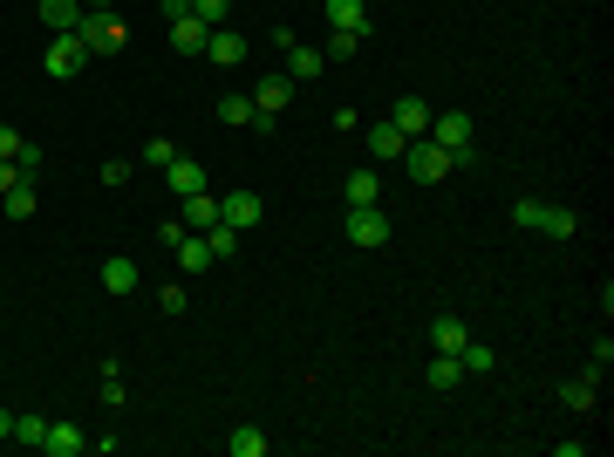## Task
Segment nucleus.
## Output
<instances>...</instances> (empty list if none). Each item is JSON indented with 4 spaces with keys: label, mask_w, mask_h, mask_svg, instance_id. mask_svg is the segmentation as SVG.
I'll use <instances>...</instances> for the list:
<instances>
[{
    "label": "nucleus",
    "mask_w": 614,
    "mask_h": 457,
    "mask_svg": "<svg viewBox=\"0 0 614 457\" xmlns=\"http://www.w3.org/2000/svg\"><path fill=\"white\" fill-rule=\"evenodd\" d=\"M458 362H464V376H492V348H485V342H464Z\"/></svg>",
    "instance_id": "cd10ccee"
},
{
    "label": "nucleus",
    "mask_w": 614,
    "mask_h": 457,
    "mask_svg": "<svg viewBox=\"0 0 614 457\" xmlns=\"http://www.w3.org/2000/svg\"><path fill=\"white\" fill-rule=\"evenodd\" d=\"M321 62H328V55H321V48H307V41L287 48V76H294V82H314V76H321Z\"/></svg>",
    "instance_id": "a211bd4d"
},
{
    "label": "nucleus",
    "mask_w": 614,
    "mask_h": 457,
    "mask_svg": "<svg viewBox=\"0 0 614 457\" xmlns=\"http://www.w3.org/2000/svg\"><path fill=\"white\" fill-rule=\"evenodd\" d=\"M362 28H328V48H321V55H328V62H342V55H355V48H362Z\"/></svg>",
    "instance_id": "393cba45"
},
{
    "label": "nucleus",
    "mask_w": 614,
    "mask_h": 457,
    "mask_svg": "<svg viewBox=\"0 0 614 457\" xmlns=\"http://www.w3.org/2000/svg\"><path fill=\"white\" fill-rule=\"evenodd\" d=\"M430 144H444L451 151V164H478V130H471V116L464 110H430V130H423Z\"/></svg>",
    "instance_id": "f257e3e1"
},
{
    "label": "nucleus",
    "mask_w": 614,
    "mask_h": 457,
    "mask_svg": "<svg viewBox=\"0 0 614 457\" xmlns=\"http://www.w3.org/2000/svg\"><path fill=\"white\" fill-rule=\"evenodd\" d=\"M287 96H294V76H260L253 82V110H287Z\"/></svg>",
    "instance_id": "4468645a"
},
{
    "label": "nucleus",
    "mask_w": 614,
    "mask_h": 457,
    "mask_svg": "<svg viewBox=\"0 0 614 457\" xmlns=\"http://www.w3.org/2000/svg\"><path fill=\"white\" fill-rule=\"evenodd\" d=\"M192 14H198V21H205V28H226L232 0H192Z\"/></svg>",
    "instance_id": "c756f323"
},
{
    "label": "nucleus",
    "mask_w": 614,
    "mask_h": 457,
    "mask_svg": "<svg viewBox=\"0 0 614 457\" xmlns=\"http://www.w3.org/2000/svg\"><path fill=\"white\" fill-rule=\"evenodd\" d=\"M41 451H48V457H82V451H89V437H82L76 423H48V437H41Z\"/></svg>",
    "instance_id": "f8f14e48"
},
{
    "label": "nucleus",
    "mask_w": 614,
    "mask_h": 457,
    "mask_svg": "<svg viewBox=\"0 0 614 457\" xmlns=\"http://www.w3.org/2000/svg\"><path fill=\"white\" fill-rule=\"evenodd\" d=\"M164 178H171L178 198H192V191H205V164H198V157H171V164H164Z\"/></svg>",
    "instance_id": "ddd939ff"
},
{
    "label": "nucleus",
    "mask_w": 614,
    "mask_h": 457,
    "mask_svg": "<svg viewBox=\"0 0 614 457\" xmlns=\"http://www.w3.org/2000/svg\"><path fill=\"white\" fill-rule=\"evenodd\" d=\"M41 69H48V82H69L89 69V48H82V35H55L48 41V55H41Z\"/></svg>",
    "instance_id": "20e7f679"
},
{
    "label": "nucleus",
    "mask_w": 614,
    "mask_h": 457,
    "mask_svg": "<svg viewBox=\"0 0 614 457\" xmlns=\"http://www.w3.org/2000/svg\"><path fill=\"white\" fill-rule=\"evenodd\" d=\"M28 151V137H21V130H14V123H0V157H7V164H14V157Z\"/></svg>",
    "instance_id": "72a5a7b5"
},
{
    "label": "nucleus",
    "mask_w": 614,
    "mask_h": 457,
    "mask_svg": "<svg viewBox=\"0 0 614 457\" xmlns=\"http://www.w3.org/2000/svg\"><path fill=\"white\" fill-rule=\"evenodd\" d=\"M403 151H410V137H403V130H396V123H369V157H376V164H403Z\"/></svg>",
    "instance_id": "6e6552de"
},
{
    "label": "nucleus",
    "mask_w": 614,
    "mask_h": 457,
    "mask_svg": "<svg viewBox=\"0 0 614 457\" xmlns=\"http://www.w3.org/2000/svg\"><path fill=\"white\" fill-rule=\"evenodd\" d=\"M219 123H253V96H226V103H219Z\"/></svg>",
    "instance_id": "2f4dec72"
},
{
    "label": "nucleus",
    "mask_w": 614,
    "mask_h": 457,
    "mask_svg": "<svg viewBox=\"0 0 614 457\" xmlns=\"http://www.w3.org/2000/svg\"><path fill=\"white\" fill-rule=\"evenodd\" d=\"M185 307H192V294H185L178 280H171V287H157V314H185Z\"/></svg>",
    "instance_id": "7c9ffc66"
},
{
    "label": "nucleus",
    "mask_w": 614,
    "mask_h": 457,
    "mask_svg": "<svg viewBox=\"0 0 614 457\" xmlns=\"http://www.w3.org/2000/svg\"><path fill=\"white\" fill-rule=\"evenodd\" d=\"M82 48H89V55H110V48H123V41H130V28H123V21H116L110 7H89V14H82Z\"/></svg>",
    "instance_id": "7ed1b4c3"
},
{
    "label": "nucleus",
    "mask_w": 614,
    "mask_h": 457,
    "mask_svg": "<svg viewBox=\"0 0 614 457\" xmlns=\"http://www.w3.org/2000/svg\"><path fill=\"white\" fill-rule=\"evenodd\" d=\"M389 123H396L403 137H423V130H430V103H423V96H396V103H389Z\"/></svg>",
    "instance_id": "9d476101"
},
{
    "label": "nucleus",
    "mask_w": 614,
    "mask_h": 457,
    "mask_svg": "<svg viewBox=\"0 0 614 457\" xmlns=\"http://www.w3.org/2000/svg\"><path fill=\"white\" fill-rule=\"evenodd\" d=\"M430 382H437V389H458V382H464V362L437 348V362H430Z\"/></svg>",
    "instance_id": "a878e982"
},
{
    "label": "nucleus",
    "mask_w": 614,
    "mask_h": 457,
    "mask_svg": "<svg viewBox=\"0 0 614 457\" xmlns=\"http://www.w3.org/2000/svg\"><path fill=\"white\" fill-rule=\"evenodd\" d=\"M41 437H48V417H14V444H35L41 451Z\"/></svg>",
    "instance_id": "c85d7f7f"
},
{
    "label": "nucleus",
    "mask_w": 614,
    "mask_h": 457,
    "mask_svg": "<svg viewBox=\"0 0 614 457\" xmlns=\"http://www.w3.org/2000/svg\"><path fill=\"white\" fill-rule=\"evenodd\" d=\"M178 239H185V219H164V226H157V246H164V253H171Z\"/></svg>",
    "instance_id": "c9c22d12"
},
{
    "label": "nucleus",
    "mask_w": 614,
    "mask_h": 457,
    "mask_svg": "<svg viewBox=\"0 0 614 457\" xmlns=\"http://www.w3.org/2000/svg\"><path fill=\"white\" fill-rule=\"evenodd\" d=\"M35 14H41V28H48V35H76L89 7H82V0H35Z\"/></svg>",
    "instance_id": "0eeeda50"
},
{
    "label": "nucleus",
    "mask_w": 614,
    "mask_h": 457,
    "mask_svg": "<svg viewBox=\"0 0 614 457\" xmlns=\"http://www.w3.org/2000/svg\"><path fill=\"white\" fill-rule=\"evenodd\" d=\"M171 253H178V267H185V273H205V267H212V246H205V232H185Z\"/></svg>",
    "instance_id": "aec40b11"
},
{
    "label": "nucleus",
    "mask_w": 614,
    "mask_h": 457,
    "mask_svg": "<svg viewBox=\"0 0 614 457\" xmlns=\"http://www.w3.org/2000/svg\"><path fill=\"white\" fill-rule=\"evenodd\" d=\"M403 164H410V178H417V185H444V178L458 171V164H451V151H444V144H430V137H410Z\"/></svg>",
    "instance_id": "f03ea898"
},
{
    "label": "nucleus",
    "mask_w": 614,
    "mask_h": 457,
    "mask_svg": "<svg viewBox=\"0 0 614 457\" xmlns=\"http://www.w3.org/2000/svg\"><path fill=\"white\" fill-rule=\"evenodd\" d=\"M219 219H226L232 232H253L267 219V205H260V191H226V198H219Z\"/></svg>",
    "instance_id": "39448f33"
},
{
    "label": "nucleus",
    "mask_w": 614,
    "mask_h": 457,
    "mask_svg": "<svg viewBox=\"0 0 614 457\" xmlns=\"http://www.w3.org/2000/svg\"><path fill=\"white\" fill-rule=\"evenodd\" d=\"M14 185H21V164H7V157H0V198H7Z\"/></svg>",
    "instance_id": "4c0bfd02"
},
{
    "label": "nucleus",
    "mask_w": 614,
    "mask_h": 457,
    "mask_svg": "<svg viewBox=\"0 0 614 457\" xmlns=\"http://www.w3.org/2000/svg\"><path fill=\"white\" fill-rule=\"evenodd\" d=\"M205 55H212L219 69H239V62H246V35H239V28H212V35H205Z\"/></svg>",
    "instance_id": "1a4fd4ad"
},
{
    "label": "nucleus",
    "mask_w": 614,
    "mask_h": 457,
    "mask_svg": "<svg viewBox=\"0 0 614 457\" xmlns=\"http://www.w3.org/2000/svg\"><path fill=\"white\" fill-rule=\"evenodd\" d=\"M342 198H348V205H383V178H376V171L362 164V171H348Z\"/></svg>",
    "instance_id": "2eb2a0df"
},
{
    "label": "nucleus",
    "mask_w": 614,
    "mask_h": 457,
    "mask_svg": "<svg viewBox=\"0 0 614 457\" xmlns=\"http://www.w3.org/2000/svg\"><path fill=\"white\" fill-rule=\"evenodd\" d=\"M7 437H14V410H0V444H7Z\"/></svg>",
    "instance_id": "58836bf2"
},
{
    "label": "nucleus",
    "mask_w": 614,
    "mask_h": 457,
    "mask_svg": "<svg viewBox=\"0 0 614 457\" xmlns=\"http://www.w3.org/2000/svg\"><path fill=\"white\" fill-rule=\"evenodd\" d=\"M178 205H185V232L219 226V198H212V191H192V198H178Z\"/></svg>",
    "instance_id": "dca6fc26"
},
{
    "label": "nucleus",
    "mask_w": 614,
    "mask_h": 457,
    "mask_svg": "<svg viewBox=\"0 0 614 457\" xmlns=\"http://www.w3.org/2000/svg\"><path fill=\"white\" fill-rule=\"evenodd\" d=\"M430 342L444 348V355H458V348H464V342H471V328H464L458 314H437V328H430Z\"/></svg>",
    "instance_id": "4be33fe9"
},
{
    "label": "nucleus",
    "mask_w": 614,
    "mask_h": 457,
    "mask_svg": "<svg viewBox=\"0 0 614 457\" xmlns=\"http://www.w3.org/2000/svg\"><path fill=\"white\" fill-rule=\"evenodd\" d=\"M171 157H178V144H171V137H151V144H144V164H157V171H164Z\"/></svg>",
    "instance_id": "473e14b6"
},
{
    "label": "nucleus",
    "mask_w": 614,
    "mask_h": 457,
    "mask_svg": "<svg viewBox=\"0 0 614 457\" xmlns=\"http://www.w3.org/2000/svg\"><path fill=\"white\" fill-rule=\"evenodd\" d=\"M103 403H110V410L123 403V376H116V362H103Z\"/></svg>",
    "instance_id": "f704fd0d"
},
{
    "label": "nucleus",
    "mask_w": 614,
    "mask_h": 457,
    "mask_svg": "<svg viewBox=\"0 0 614 457\" xmlns=\"http://www.w3.org/2000/svg\"><path fill=\"white\" fill-rule=\"evenodd\" d=\"M348 239H355V246H389L383 205H348Z\"/></svg>",
    "instance_id": "423d86ee"
},
{
    "label": "nucleus",
    "mask_w": 614,
    "mask_h": 457,
    "mask_svg": "<svg viewBox=\"0 0 614 457\" xmlns=\"http://www.w3.org/2000/svg\"><path fill=\"white\" fill-rule=\"evenodd\" d=\"M594 382H601V369H587V376H567V382H560V403H567V410H580V417H587V410L601 403V389H594Z\"/></svg>",
    "instance_id": "9b49d317"
},
{
    "label": "nucleus",
    "mask_w": 614,
    "mask_h": 457,
    "mask_svg": "<svg viewBox=\"0 0 614 457\" xmlns=\"http://www.w3.org/2000/svg\"><path fill=\"white\" fill-rule=\"evenodd\" d=\"M82 7H103V0H82Z\"/></svg>",
    "instance_id": "ea45409f"
},
{
    "label": "nucleus",
    "mask_w": 614,
    "mask_h": 457,
    "mask_svg": "<svg viewBox=\"0 0 614 457\" xmlns=\"http://www.w3.org/2000/svg\"><path fill=\"white\" fill-rule=\"evenodd\" d=\"M103 185H110V191L130 185V164H123V157H110V164H103Z\"/></svg>",
    "instance_id": "e433bc0d"
},
{
    "label": "nucleus",
    "mask_w": 614,
    "mask_h": 457,
    "mask_svg": "<svg viewBox=\"0 0 614 457\" xmlns=\"http://www.w3.org/2000/svg\"><path fill=\"white\" fill-rule=\"evenodd\" d=\"M205 35H212V28H205L198 14H178V21H171V48H185V55H205Z\"/></svg>",
    "instance_id": "f3484780"
},
{
    "label": "nucleus",
    "mask_w": 614,
    "mask_h": 457,
    "mask_svg": "<svg viewBox=\"0 0 614 457\" xmlns=\"http://www.w3.org/2000/svg\"><path fill=\"white\" fill-rule=\"evenodd\" d=\"M321 7H328V28H362L369 35V7L362 0H321Z\"/></svg>",
    "instance_id": "412c9836"
},
{
    "label": "nucleus",
    "mask_w": 614,
    "mask_h": 457,
    "mask_svg": "<svg viewBox=\"0 0 614 457\" xmlns=\"http://www.w3.org/2000/svg\"><path fill=\"white\" fill-rule=\"evenodd\" d=\"M239 239H246V232H232L226 219H219V226H205V246H212V267H226V260H239Z\"/></svg>",
    "instance_id": "6ab92c4d"
},
{
    "label": "nucleus",
    "mask_w": 614,
    "mask_h": 457,
    "mask_svg": "<svg viewBox=\"0 0 614 457\" xmlns=\"http://www.w3.org/2000/svg\"><path fill=\"white\" fill-rule=\"evenodd\" d=\"M103 287H110V294H137V267H130L123 253H116V260H103Z\"/></svg>",
    "instance_id": "b1692460"
},
{
    "label": "nucleus",
    "mask_w": 614,
    "mask_h": 457,
    "mask_svg": "<svg viewBox=\"0 0 614 457\" xmlns=\"http://www.w3.org/2000/svg\"><path fill=\"white\" fill-rule=\"evenodd\" d=\"M226 451H232V457H267V430H253V423H239V430H232V437H226Z\"/></svg>",
    "instance_id": "5701e85b"
},
{
    "label": "nucleus",
    "mask_w": 614,
    "mask_h": 457,
    "mask_svg": "<svg viewBox=\"0 0 614 457\" xmlns=\"http://www.w3.org/2000/svg\"><path fill=\"white\" fill-rule=\"evenodd\" d=\"M0 205H7V219H35V185H28V178H21V185L7 191V198H0Z\"/></svg>",
    "instance_id": "bb28decb"
}]
</instances>
